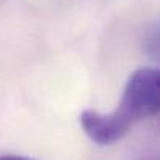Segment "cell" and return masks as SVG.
Here are the masks:
<instances>
[{
  "mask_svg": "<svg viewBox=\"0 0 160 160\" xmlns=\"http://www.w3.org/2000/svg\"><path fill=\"white\" fill-rule=\"evenodd\" d=\"M143 49L152 61L160 64V19L146 30L143 38Z\"/></svg>",
  "mask_w": 160,
  "mask_h": 160,
  "instance_id": "obj_2",
  "label": "cell"
},
{
  "mask_svg": "<svg viewBox=\"0 0 160 160\" xmlns=\"http://www.w3.org/2000/svg\"><path fill=\"white\" fill-rule=\"evenodd\" d=\"M157 113H160V69L140 68L129 77L113 112L85 110L80 115V124L91 141L107 146L124 138L138 121Z\"/></svg>",
  "mask_w": 160,
  "mask_h": 160,
  "instance_id": "obj_1",
  "label": "cell"
},
{
  "mask_svg": "<svg viewBox=\"0 0 160 160\" xmlns=\"http://www.w3.org/2000/svg\"><path fill=\"white\" fill-rule=\"evenodd\" d=\"M0 160H33V158H28V157H22V155L5 154V155H0Z\"/></svg>",
  "mask_w": 160,
  "mask_h": 160,
  "instance_id": "obj_3",
  "label": "cell"
}]
</instances>
